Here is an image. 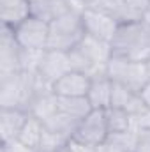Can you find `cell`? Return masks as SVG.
Listing matches in <instances>:
<instances>
[{"mask_svg":"<svg viewBox=\"0 0 150 152\" xmlns=\"http://www.w3.org/2000/svg\"><path fill=\"white\" fill-rule=\"evenodd\" d=\"M46 92H53V87L34 73L18 71L0 76V108H20L30 112L34 99Z\"/></svg>","mask_w":150,"mask_h":152,"instance_id":"6da1fadb","label":"cell"},{"mask_svg":"<svg viewBox=\"0 0 150 152\" xmlns=\"http://www.w3.org/2000/svg\"><path fill=\"white\" fill-rule=\"evenodd\" d=\"M113 57H122L136 62L150 60V25L147 21L120 23L111 39Z\"/></svg>","mask_w":150,"mask_h":152,"instance_id":"7a4b0ae2","label":"cell"},{"mask_svg":"<svg viewBox=\"0 0 150 152\" xmlns=\"http://www.w3.org/2000/svg\"><path fill=\"white\" fill-rule=\"evenodd\" d=\"M85 37V27L81 20V12L69 11L62 18L50 23L48 50L57 51H71Z\"/></svg>","mask_w":150,"mask_h":152,"instance_id":"3957f363","label":"cell"},{"mask_svg":"<svg viewBox=\"0 0 150 152\" xmlns=\"http://www.w3.org/2000/svg\"><path fill=\"white\" fill-rule=\"evenodd\" d=\"M106 76L120 83L134 92H141V88L150 81L147 62H136L122 57H111L108 66H106Z\"/></svg>","mask_w":150,"mask_h":152,"instance_id":"277c9868","label":"cell"},{"mask_svg":"<svg viewBox=\"0 0 150 152\" xmlns=\"http://www.w3.org/2000/svg\"><path fill=\"white\" fill-rule=\"evenodd\" d=\"M110 131L106 122V110H92L76 127L73 140L81 142L90 147H99L103 142H106Z\"/></svg>","mask_w":150,"mask_h":152,"instance_id":"5b68a950","label":"cell"},{"mask_svg":"<svg viewBox=\"0 0 150 152\" xmlns=\"http://www.w3.org/2000/svg\"><path fill=\"white\" fill-rule=\"evenodd\" d=\"M14 37L21 48L28 50H48V36H50V23L39 20L36 16L27 18L16 28H12Z\"/></svg>","mask_w":150,"mask_h":152,"instance_id":"8992f818","label":"cell"},{"mask_svg":"<svg viewBox=\"0 0 150 152\" xmlns=\"http://www.w3.org/2000/svg\"><path fill=\"white\" fill-rule=\"evenodd\" d=\"M69 71H73L71 67V60H69V53L67 51H57V50H46L42 62L39 66L37 76L46 81L48 85H55V81H58L64 75H67Z\"/></svg>","mask_w":150,"mask_h":152,"instance_id":"52a82bcc","label":"cell"},{"mask_svg":"<svg viewBox=\"0 0 150 152\" xmlns=\"http://www.w3.org/2000/svg\"><path fill=\"white\" fill-rule=\"evenodd\" d=\"M81 20H83V27H85L87 36L103 39V41H108V42H111L113 36L118 28V23L113 18L95 11V9H90V7L83 9Z\"/></svg>","mask_w":150,"mask_h":152,"instance_id":"ba28073f","label":"cell"},{"mask_svg":"<svg viewBox=\"0 0 150 152\" xmlns=\"http://www.w3.org/2000/svg\"><path fill=\"white\" fill-rule=\"evenodd\" d=\"M20 53H21V46L18 44V41L14 37L12 28L2 27V34H0V76L21 71Z\"/></svg>","mask_w":150,"mask_h":152,"instance_id":"9c48e42d","label":"cell"},{"mask_svg":"<svg viewBox=\"0 0 150 152\" xmlns=\"http://www.w3.org/2000/svg\"><path fill=\"white\" fill-rule=\"evenodd\" d=\"M28 117V112L20 108H0V145L18 140Z\"/></svg>","mask_w":150,"mask_h":152,"instance_id":"30bf717a","label":"cell"},{"mask_svg":"<svg viewBox=\"0 0 150 152\" xmlns=\"http://www.w3.org/2000/svg\"><path fill=\"white\" fill-rule=\"evenodd\" d=\"M78 48H79V51H81L99 71L106 73V66H108L110 58L113 57L111 42L85 34V37L81 39V42L78 44Z\"/></svg>","mask_w":150,"mask_h":152,"instance_id":"8fae6325","label":"cell"},{"mask_svg":"<svg viewBox=\"0 0 150 152\" xmlns=\"http://www.w3.org/2000/svg\"><path fill=\"white\" fill-rule=\"evenodd\" d=\"M92 78L79 71H69L53 85V92L60 97H87Z\"/></svg>","mask_w":150,"mask_h":152,"instance_id":"7c38bea8","label":"cell"},{"mask_svg":"<svg viewBox=\"0 0 150 152\" xmlns=\"http://www.w3.org/2000/svg\"><path fill=\"white\" fill-rule=\"evenodd\" d=\"M2 27L16 28L21 21L32 16L30 0H0Z\"/></svg>","mask_w":150,"mask_h":152,"instance_id":"4fadbf2b","label":"cell"},{"mask_svg":"<svg viewBox=\"0 0 150 152\" xmlns=\"http://www.w3.org/2000/svg\"><path fill=\"white\" fill-rule=\"evenodd\" d=\"M111 85H113V81L106 76V73L104 75L92 76L87 99H88V103H90V106L94 110H106V108H110V103H111Z\"/></svg>","mask_w":150,"mask_h":152,"instance_id":"5bb4252c","label":"cell"},{"mask_svg":"<svg viewBox=\"0 0 150 152\" xmlns=\"http://www.w3.org/2000/svg\"><path fill=\"white\" fill-rule=\"evenodd\" d=\"M30 7H32V16L46 23H51L67 14L69 11H73L69 0H34L30 2Z\"/></svg>","mask_w":150,"mask_h":152,"instance_id":"9a60e30c","label":"cell"},{"mask_svg":"<svg viewBox=\"0 0 150 152\" xmlns=\"http://www.w3.org/2000/svg\"><path fill=\"white\" fill-rule=\"evenodd\" d=\"M87 7L95 9V11L113 18L118 25L134 21L125 0H87Z\"/></svg>","mask_w":150,"mask_h":152,"instance_id":"2e32d148","label":"cell"},{"mask_svg":"<svg viewBox=\"0 0 150 152\" xmlns=\"http://www.w3.org/2000/svg\"><path fill=\"white\" fill-rule=\"evenodd\" d=\"M92 110L94 108L90 106L87 97H60L58 96V112L76 124H79Z\"/></svg>","mask_w":150,"mask_h":152,"instance_id":"e0dca14e","label":"cell"},{"mask_svg":"<svg viewBox=\"0 0 150 152\" xmlns=\"http://www.w3.org/2000/svg\"><path fill=\"white\" fill-rule=\"evenodd\" d=\"M57 112H58V96L55 92H46V94H41V96H37L34 99L28 113L37 117L39 120L44 124Z\"/></svg>","mask_w":150,"mask_h":152,"instance_id":"ac0fdd59","label":"cell"},{"mask_svg":"<svg viewBox=\"0 0 150 152\" xmlns=\"http://www.w3.org/2000/svg\"><path fill=\"white\" fill-rule=\"evenodd\" d=\"M44 131H46L44 124L39 120L37 117L30 115V117L27 118V122H25V126H23L20 136H18V140H20L21 143H25L27 147H32V149L37 151L39 145H41V142H42Z\"/></svg>","mask_w":150,"mask_h":152,"instance_id":"d6986e66","label":"cell"},{"mask_svg":"<svg viewBox=\"0 0 150 152\" xmlns=\"http://www.w3.org/2000/svg\"><path fill=\"white\" fill-rule=\"evenodd\" d=\"M106 122H108V131L110 134L117 133H125L133 129V117L124 108H106ZM134 131V129H133Z\"/></svg>","mask_w":150,"mask_h":152,"instance_id":"ffe728a7","label":"cell"},{"mask_svg":"<svg viewBox=\"0 0 150 152\" xmlns=\"http://www.w3.org/2000/svg\"><path fill=\"white\" fill-rule=\"evenodd\" d=\"M44 51H46V50H28V48H21V53H20V66H21V71L37 75L39 66H41L42 57H44Z\"/></svg>","mask_w":150,"mask_h":152,"instance_id":"44dd1931","label":"cell"},{"mask_svg":"<svg viewBox=\"0 0 150 152\" xmlns=\"http://www.w3.org/2000/svg\"><path fill=\"white\" fill-rule=\"evenodd\" d=\"M69 140H71V138H66V136H62V134H58V133H53V131L46 129L37 152H60L67 143H69Z\"/></svg>","mask_w":150,"mask_h":152,"instance_id":"7402d4cb","label":"cell"},{"mask_svg":"<svg viewBox=\"0 0 150 152\" xmlns=\"http://www.w3.org/2000/svg\"><path fill=\"white\" fill-rule=\"evenodd\" d=\"M133 117V129L136 133H150V108L147 104H143L136 113L131 115Z\"/></svg>","mask_w":150,"mask_h":152,"instance_id":"603a6c76","label":"cell"},{"mask_svg":"<svg viewBox=\"0 0 150 152\" xmlns=\"http://www.w3.org/2000/svg\"><path fill=\"white\" fill-rule=\"evenodd\" d=\"M134 21H141L150 11V0H125Z\"/></svg>","mask_w":150,"mask_h":152,"instance_id":"cb8c5ba5","label":"cell"},{"mask_svg":"<svg viewBox=\"0 0 150 152\" xmlns=\"http://www.w3.org/2000/svg\"><path fill=\"white\" fill-rule=\"evenodd\" d=\"M134 152H150V133H141Z\"/></svg>","mask_w":150,"mask_h":152,"instance_id":"d4e9b609","label":"cell"},{"mask_svg":"<svg viewBox=\"0 0 150 152\" xmlns=\"http://www.w3.org/2000/svg\"><path fill=\"white\" fill-rule=\"evenodd\" d=\"M140 96H141V99H143V103H145V104H147V106L150 108V81L147 83V85H145V87H143V88H141V92H140Z\"/></svg>","mask_w":150,"mask_h":152,"instance_id":"484cf974","label":"cell"},{"mask_svg":"<svg viewBox=\"0 0 150 152\" xmlns=\"http://www.w3.org/2000/svg\"><path fill=\"white\" fill-rule=\"evenodd\" d=\"M71 5H73V11H78V12H83V9L87 7V0H69Z\"/></svg>","mask_w":150,"mask_h":152,"instance_id":"4316f807","label":"cell"},{"mask_svg":"<svg viewBox=\"0 0 150 152\" xmlns=\"http://www.w3.org/2000/svg\"><path fill=\"white\" fill-rule=\"evenodd\" d=\"M60 152H73V151L69 149V145H66V147H64V149H62V151H60Z\"/></svg>","mask_w":150,"mask_h":152,"instance_id":"83f0119b","label":"cell"},{"mask_svg":"<svg viewBox=\"0 0 150 152\" xmlns=\"http://www.w3.org/2000/svg\"><path fill=\"white\" fill-rule=\"evenodd\" d=\"M147 69H149V76H150V60L147 62Z\"/></svg>","mask_w":150,"mask_h":152,"instance_id":"f1b7e54d","label":"cell"},{"mask_svg":"<svg viewBox=\"0 0 150 152\" xmlns=\"http://www.w3.org/2000/svg\"><path fill=\"white\" fill-rule=\"evenodd\" d=\"M0 152H5V151H4V149H0Z\"/></svg>","mask_w":150,"mask_h":152,"instance_id":"f546056e","label":"cell"},{"mask_svg":"<svg viewBox=\"0 0 150 152\" xmlns=\"http://www.w3.org/2000/svg\"><path fill=\"white\" fill-rule=\"evenodd\" d=\"M30 2H34V0H30Z\"/></svg>","mask_w":150,"mask_h":152,"instance_id":"4dcf8cb0","label":"cell"}]
</instances>
